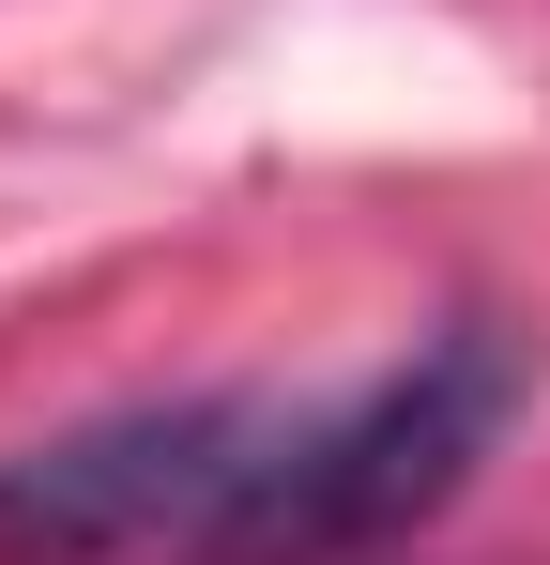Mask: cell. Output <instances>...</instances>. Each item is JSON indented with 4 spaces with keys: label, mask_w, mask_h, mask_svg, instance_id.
Masks as SVG:
<instances>
[{
    "label": "cell",
    "mask_w": 550,
    "mask_h": 565,
    "mask_svg": "<svg viewBox=\"0 0 550 565\" xmlns=\"http://www.w3.org/2000/svg\"><path fill=\"white\" fill-rule=\"evenodd\" d=\"M275 397H154L62 444L0 459V565H154V551H245V504L275 473Z\"/></svg>",
    "instance_id": "2"
},
{
    "label": "cell",
    "mask_w": 550,
    "mask_h": 565,
    "mask_svg": "<svg viewBox=\"0 0 550 565\" xmlns=\"http://www.w3.org/2000/svg\"><path fill=\"white\" fill-rule=\"evenodd\" d=\"M505 413H520V352H505L489 321L413 337L367 397L290 413V428H275V473H261V504H245V551H261V565H337V551L413 535L458 473L489 459V428H505Z\"/></svg>",
    "instance_id": "1"
}]
</instances>
